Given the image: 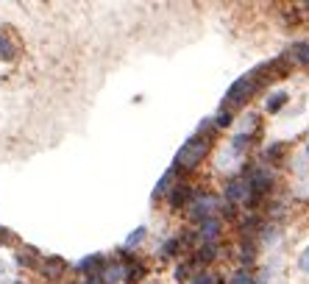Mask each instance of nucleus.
<instances>
[{"mask_svg": "<svg viewBox=\"0 0 309 284\" xmlns=\"http://www.w3.org/2000/svg\"><path fill=\"white\" fill-rule=\"evenodd\" d=\"M209 154V137L204 134H195V137H189L181 151L176 154V162H173V170H195L201 159Z\"/></svg>", "mask_w": 309, "mask_h": 284, "instance_id": "1", "label": "nucleus"}, {"mask_svg": "<svg viewBox=\"0 0 309 284\" xmlns=\"http://www.w3.org/2000/svg\"><path fill=\"white\" fill-rule=\"evenodd\" d=\"M257 86H259V73H248V76L237 78L226 92V109L232 112L237 106H245L251 101V95L257 92Z\"/></svg>", "mask_w": 309, "mask_h": 284, "instance_id": "2", "label": "nucleus"}, {"mask_svg": "<svg viewBox=\"0 0 309 284\" xmlns=\"http://www.w3.org/2000/svg\"><path fill=\"white\" fill-rule=\"evenodd\" d=\"M187 209H189V217H192V220H201V223H204V220H209L212 212L217 209V198L209 195V192H195Z\"/></svg>", "mask_w": 309, "mask_h": 284, "instance_id": "3", "label": "nucleus"}, {"mask_svg": "<svg viewBox=\"0 0 309 284\" xmlns=\"http://www.w3.org/2000/svg\"><path fill=\"white\" fill-rule=\"evenodd\" d=\"M270 184H273V176L265 170V167H257V170H251V179H248V189L251 195H262V192H267L270 189Z\"/></svg>", "mask_w": 309, "mask_h": 284, "instance_id": "4", "label": "nucleus"}, {"mask_svg": "<svg viewBox=\"0 0 309 284\" xmlns=\"http://www.w3.org/2000/svg\"><path fill=\"white\" fill-rule=\"evenodd\" d=\"M251 195V189H248V181H242V179H234L226 184V198L232 201V204H237V201H248Z\"/></svg>", "mask_w": 309, "mask_h": 284, "instance_id": "5", "label": "nucleus"}, {"mask_svg": "<svg viewBox=\"0 0 309 284\" xmlns=\"http://www.w3.org/2000/svg\"><path fill=\"white\" fill-rule=\"evenodd\" d=\"M192 195H195V192H192V187H187V184H176V187L170 189V207L173 209L184 207V204H187Z\"/></svg>", "mask_w": 309, "mask_h": 284, "instance_id": "6", "label": "nucleus"}, {"mask_svg": "<svg viewBox=\"0 0 309 284\" xmlns=\"http://www.w3.org/2000/svg\"><path fill=\"white\" fill-rule=\"evenodd\" d=\"M201 240H206V245H212V242L217 240V234H220V220L217 217H209V220H204L201 223Z\"/></svg>", "mask_w": 309, "mask_h": 284, "instance_id": "7", "label": "nucleus"}, {"mask_svg": "<svg viewBox=\"0 0 309 284\" xmlns=\"http://www.w3.org/2000/svg\"><path fill=\"white\" fill-rule=\"evenodd\" d=\"M64 270H67V262L59 259V257H48L45 259V265H42V273L48 276V279H59Z\"/></svg>", "mask_w": 309, "mask_h": 284, "instance_id": "8", "label": "nucleus"}, {"mask_svg": "<svg viewBox=\"0 0 309 284\" xmlns=\"http://www.w3.org/2000/svg\"><path fill=\"white\" fill-rule=\"evenodd\" d=\"M101 279H103V284H117L120 279H126V267H123V265H109V267H103Z\"/></svg>", "mask_w": 309, "mask_h": 284, "instance_id": "9", "label": "nucleus"}, {"mask_svg": "<svg viewBox=\"0 0 309 284\" xmlns=\"http://www.w3.org/2000/svg\"><path fill=\"white\" fill-rule=\"evenodd\" d=\"M14 56H17V48H14V42L9 39V34H3V31H0V59H3V61H11Z\"/></svg>", "mask_w": 309, "mask_h": 284, "instance_id": "10", "label": "nucleus"}, {"mask_svg": "<svg viewBox=\"0 0 309 284\" xmlns=\"http://www.w3.org/2000/svg\"><path fill=\"white\" fill-rule=\"evenodd\" d=\"M173 179H176V170H167L159 179V184H156V189H154V198H162V195H167L170 192V187H173Z\"/></svg>", "mask_w": 309, "mask_h": 284, "instance_id": "11", "label": "nucleus"}, {"mask_svg": "<svg viewBox=\"0 0 309 284\" xmlns=\"http://www.w3.org/2000/svg\"><path fill=\"white\" fill-rule=\"evenodd\" d=\"M290 56H292V61H298V64H309V42H295Z\"/></svg>", "mask_w": 309, "mask_h": 284, "instance_id": "12", "label": "nucleus"}, {"mask_svg": "<svg viewBox=\"0 0 309 284\" xmlns=\"http://www.w3.org/2000/svg\"><path fill=\"white\" fill-rule=\"evenodd\" d=\"M103 267V259L101 257H89V259H84L81 265H78V270H84V273H89V276H101L98 270Z\"/></svg>", "mask_w": 309, "mask_h": 284, "instance_id": "13", "label": "nucleus"}, {"mask_svg": "<svg viewBox=\"0 0 309 284\" xmlns=\"http://www.w3.org/2000/svg\"><path fill=\"white\" fill-rule=\"evenodd\" d=\"M284 103H287V92H276V95H270V98H267V112L276 114Z\"/></svg>", "mask_w": 309, "mask_h": 284, "instance_id": "14", "label": "nucleus"}, {"mask_svg": "<svg viewBox=\"0 0 309 284\" xmlns=\"http://www.w3.org/2000/svg\"><path fill=\"white\" fill-rule=\"evenodd\" d=\"M215 254H217L215 242H212V245H204V248L198 251V259H195V262H212V259H215Z\"/></svg>", "mask_w": 309, "mask_h": 284, "instance_id": "15", "label": "nucleus"}, {"mask_svg": "<svg viewBox=\"0 0 309 284\" xmlns=\"http://www.w3.org/2000/svg\"><path fill=\"white\" fill-rule=\"evenodd\" d=\"M34 251H17V265H26V267H39L36 265V259L31 257Z\"/></svg>", "mask_w": 309, "mask_h": 284, "instance_id": "16", "label": "nucleus"}, {"mask_svg": "<svg viewBox=\"0 0 309 284\" xmlns=\"http://www.w3.org/2000/svg\"><path fill=\"white\" fill-rule=\"evenodd\" d=\"M217 126V129H226V126H232V112H229V109H223V112L217 114L215 120H212Z\"/></svg>", "mask_w": 309, "mask_h": 284, "instance_id": "17", "label": "nucleus"}, {"mask_svg": "<svg viewBox=\"0 0 309 284\" xmlns=\"http://www.w3.org/2000/svg\"><path fill=\"white\" fill-rule=\"evenodd\" d=\"M232 284H254V279H251L248 270H237V273L232 276Z\"/></svg>", "mask_w": 309, "mask_h": 284, "instance_id": "18", "label": "nucleus"}, {"mask_svg": "<svg viewBox=\"0 0 309 284\" xmlns=\"http://www.w3.org/2000/svg\"><path fill=\"white\" fill-rule=\"evenodd\" d=\"M179 248H181V242H179V240H167V242L162 245V257H173V254H176Z\"/></svg>", "mask_w": 309, "mask_h": 284, "instance_id": "19", "label": "nucleus"}, {"mask_svg": "<svg viewBox=\"0 0 309 284\" xmlns=\"http://www.w3.org/2000/svg\"><path fill=\"white\" fill-rule=\"evenodd\" d=\"M145 273V267L142 265H134V267H129V270H126V279H129V282H139V276Z\"/></svg>", "mask_w": 309, "mask_h": 284, "instance_id": "20", "label": "nucleus"}, {"mask_svg": "<svg viewBox=\"0 0 309 284\" xmlns=\"http://www.w3.org/2000/svg\"><path fill=\"white\" fill-rule=\"evenodd\" d=\"M142 237H145V229H137V232L131 234L129 240H126V248H134V245H137L139 240H142Z\"/></svg>", "mask_w": 309, "mask_h": 284, "instance_id": "21", "label": "nucleus"}, {"mask_svg": "<svg viewBox=\"0 0 309 284\" xmlns=\"http://www.w3.org/2000/svg\"><path fill=\"white\" fill-rule=\"evenodd\" d=\"M192 284H217V276H212V273H201V276H195V282Z\"/></svg>", "mask_w": 309, "mask_h": 284, "instance_id": "22", "label": "nucleus"}, {"mask_svg": "<svg viewBox=\"0 0 309 284\" xmlns=\"http://www.w3.org/2000/svg\"><path fill=\"white\" fill-rule=\"evenodd\" d=\"M11 240H14V234H11L6 226H0V245H9Z\"/></svg>", "mask_w": 309, "mask_h": 284, "instance_id": "23", "label": "nucleus"}, {"mask_svg": "<svg viewBox=\"0 0 309 284\" xmlns=\"http://www.w3.org/2000/svg\"><path fill=\"white\" fill-rule=\"evenodd\" d=\"M242 262H245V265H248V262H254V245H242Z\"/></svg>", "mask_w": 309, "mask_h": 284, "instance_id": "24", "label": "nucleus"}, {"mask_svg": "<svg viewBox=\"0 0 309 284\" xmlns=\"http://www.w3.org/2000/svg\"><path fill=\"white\" fill-rule=\"evenodd\" d=\"M248 142H251V134H240V137H234L232 145H234V148H245Z\"/></svg>", "mask_w": 309, "mask_h": 284, "instance_id": "25", "label": "nucleus"}, {"mask_svg": "<svg viewBox=\"0 0 309 284\" xmlns=\"http://www.w3.org/2000/svg\"><path fill=\"white\" fill-rule=\"evenodd\" d=\"M187 273H189V265L176 267V279H179V282H184V279H187Z\"/></svg>", "mask_w": 309, "mask_h": 284, "instance_id": "26", "label": "nucleus"}, {"mask_svg": "<svg viewBox=\"0 0 309 284\" xmlns=\"http://www.w3.org/2000/svg\"><path fill=\"white\" fill-rule=\"evenodd\" d=\"M301 270L309 273V251H304V257H301Z\"/></svg>", "mask_w": 309, "mask_h": 284, "instance_id": "27", "label": "nucleus"}, {"mask_svg": "<svg viewBox=\"0 0 309 284\" xmlns=\"http://www.w3.org/2000/svg\"><path fill=\"white\" fill-rule=\"evenodd\" d=\"M14 284H23V282H14Z\"/></svg>", "mask_w": 309, "mask_h": 284, "instance_id": "28", "label": "nucleus"}, {"mask_svg": "<svg viewBox=\"0 0 309 284\" xmlns=\"http://www.w3.org/2000/svg\"><path fill=\"white\" fill-rule=\"evenodd\" d=\"M307 9H309V3H307Z\"/></svg>", "mask_w": 309, "mask_h": 284, "instance_id": "29", "label": "nucleus"}]
</instances>
